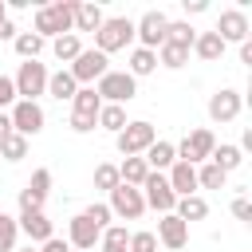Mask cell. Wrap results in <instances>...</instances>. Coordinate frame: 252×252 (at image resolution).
<instances>
[{"label":"cell","mask_w":252,"mask_h":252,"mask_svg":"<svg viewBox=\"0 0 252 252\" xmlns=\"http://www.w3.org/2000/svg\"><path fill=\"white\" fill-rule=\"evenodd\" d=\"M71 32H75V0H55V4L35 8V35L43 43L59 39V35H71Z\"/></svg>","instance_id":"obj_1"},{"label":"cell","mask_w":252,"mask_h":252,"mask_svg":"<svg viewBox=\"0 0 252 252\" xmlns=\"http://www.w3.org/2000/svg\"><path fill=\"white\" fill-rule=\"evenodd\" d=\"M130 39H134V20H130V16H110V20H102V28L94 32V51H102V55L110 59V55L122 51Z\"/></svg>","instance_id":"obj_2"},{"label":"cell","mask_w":252,"mask_h":252,"mask_svg":"<svg viewBox=\"0 0 252 252\" xmlns=\"http://www.w3.org/2000/svg\"><path fill=\"white\" fill-rule=\"evenodd\" d=\"M94 94H98L102 102H110V106H122V102H130V98L138 94V79H134L130 71H106V75L94 83Z\"/></svg>","instance_id":"obj_3"},{"label":"cell","mask_w":252,"mask_h":252,"mask_svg":"<svg viewBox=\"0 0 252 252\" xmlns=\"http://www.w3.org/2000/svg\"><path fill=\"white\" fill-rule=\"evenodd\" d=\"M154 142H158V130H154L146 118L126 122V130H122V134H114V146H118V154H122V158H142Z\"/></svg>","instance_id":"obj_4"},{"label":"cell","mask_w":252,"mask_h":252,"mask_svg":"<svg viewBox=\"0 0 252 252\" xmlns=\"http://www.w3.org/2000/svg\"><path fill=\"white\" fill-rule=\"evenodd\" d=\"M177 161H189V165H205L209 158H213V150H217V138H213V130H205V126H197V130H189L177 146Z\"/></svg>","instance_id":"obj_5"},{"label":"cell","mask_w":252,"mask_h":252,"mask_svg":"<svg viewBox=\"0 0 252 252\" xmlns=\"http://www.w3.org/2000/svg\"><path fill=\"white\" fill-rule=\"evenodd\" d=\"M67 71H71V79H75L79 87H94V83H98V79L110 71V59H106L102 51H94V47H83Z\"/></svg>","instance_id":"obj_6"},{"label":"cell","mask_w":252,"mask_h":252,"mask_svg":"<svg viewBox=\"0 0 252 252\" xmlns=\"http://www.w3.org/2000/svg\"><path fill=\"white\" fill-rule=\"evenodd\" d=\"M47 67L39 63V59H28V63H20V71H16V98H28V102H35L39 94H47Z\"/></svg>","instance_id":"obj_7"},{"label":"cell","mask_w":252,"mask_h":252,"mask_svg":"<svg viewBox=\"0 0 252 252\" xmlns=\"http://www.w3.org/2000/svg\"><path fill=\"white\" fill-rule=\"evenodd\" d=\"M165 28H169V16L158 12V8H150L142 20H134V39H138V47L158 51V47L165 43Z\"/></svg>","instance_id":"obj_8"},{"label":"cell","mask_w":252,"mask_h":252,"mask_svg":"<svg viewBox=\"0 0 252 252\" xmlns=\"http://www.w3.org/2000/svg\"><path fill=\"white\" fill-rule=\"evenodd\" d=\"M106 197H110L106 209H110V217H118V220H138V217L146 213L142 189H134V185H114Z\"/></svg>","instance_id":"obj_9"},{"label":"cell","mask_w":252,"mask_h":252,"mask_svg":"<svg viewBox=\"0 0 252 252\" xmlns=\"http://www.w3.org/2000/svg\"><path fill=\"white\" fill-rule=\"evenodd\" d=\"M8 118H12V130L24 134V138H35V134L43 130V122H47L43 106H39V102H28V98H16L12 110H8Z\"/></svg>","instance_id":"obj_10"},{"label":"cell","mask_w":252,"mask_h":252,"mask_svg":"<svg viewBox=\"0 0 252 252\" xmlns=\"http://www.w3.org/2000/svg\"><path fill=\"white\" fill-rule=\"evenodd\" d=\"M142 201H146V209H158L161 217H165V213H173L177 197H173V189H169L165 173H150V177L142 181Z\"/></svg>","instance_id":"obj_11"},{"label":"cell","mask_w":252,"mask_h":252,"mask_svg":"<svg viewBox=\"0 0 252 252\" xmlns=\"http://www.w3.org/2000/svg\"><path fill=\"white\" fill-rule=\"evenodd\" d=\"M213 32H217V35L224 39V47H228V43H244V39H248V32H252V24H248L244 8H224Z\"/></svg>","instance_id":"obj_12"},{"label":"cell","mask_w":252,"mask_h":252,"mask_svg":"<svg viewBox=\"0 0 252 252\" xmlns=\"http://www.w3.org/2000/svg\"><path fill=\"white\" fill-rule=\"evenodd\" d=\"M240 106H244V94L232 87H220L217 94H209V118L213 122H232L240 114Z\"/></svg>","instance_id":"obj_13"},{"label":"cell","mask_w":252,"mask_h":252,"mask_svg":"<svg viewBox=\"0 0 252 252\" xmlns=\"http://www.w3.org/2000/svg\"><path fill=\"white\" fill-rule=\"evenodd\" d=\"M154 236H158V244H165L169 252H181V248L189 244V224H185L177 213H165V217L158 220V232H154Z\"/></svg>","instance_id":"obj_14"},{"label":"cell","mask_w":252,"mask_h":252,"mask_svg":"<svg viewBox=\"0 0 252 252\" xmlns=\"http://www.w3.org/2000/svg\"><path fill=\"white\" fill-rule=\"evenodd\" d=\"M165 181H169L173 197H193V193H197V165H189V161H173V165L165 169Z\"/></svg>","instance_id":"obj_15"},{"label":"cell","mask_w":252,"mask_h":252,"mask_svg":"<svg viewBox=\"0 0 252 252\" xmlns=\"http://www.w3.org/2000/svg\"><path fill=\"white\" fill-rule=\"evenodd\" d=\"M16 224H20V232H24L32 244H43V240H51V236H55V228H51V220H47V213H43V209H35V213H20V217H16Z\"/></svg>","instance_id":"obj_16"},{"label":"cell","mask_w":252,"mask_h":252,"mask_svg":"<svg viewBox=\"0 0 252 252\" xmlns=\"http://www.w3.org/2000/svg\"><path fill=\"white\" fill-rule=\"evenodd\" d=\"M98 236H102V228H94L83 213H79V217H71V224H67V244H71V248L91 252V248L98 244Z\"/></svg>","instance_id":"obj_17"},{"label":"cell","mask_w":252,"mask_h":252,"mask_svg":"<svg viewBox=\"0 0 252 252\" xmlns=\"http://www.w3.org/2000/svg\"><path fill=\"white\" fill-rule=\"evenodd\" d=\"M142 161L150 165V173H165L173 161H177V150H173V142H165V138H158L146 154H142Z\"/></svg>","instance_id":"obj_18"},{"label":"cell","mask_w":252,"mask_h":252,"mask_svg":"<svg viewBox=\"0 0 252 252\" xmlns=\"http://www.w3.org/2000/svg\"><path fill=\"white\" fill-rule=\"evenodd\" d=\"M102 8L94 4V0H75V35L79 32H98L102 28Z\"/></svg>","instance_id":"obj_19"},{"label":"cell","mask_w":252,"mask_h":252,"mask_svg":"<svg viewBox=\"0 0 252 252\" xmlns=\"http://www.w3.org/2000/svg\"><path fill=\"white\" fill-rule=\"evenodd\" d=\"M98 110H102V98L94 94V87H79L75 98H71V114H75V118H94V122H98Z\"/></svg>","instance_id":"obj_20"},{"label":"cell","mask_w":252,"mask_h":252,"mask_svg":"<svg viewBox=\"0 0 252 252\" xmlns=\"http://www.w3.org/2000/svg\"><path fill=\"white\" fill-rule=\"evenodd\" d=\"M193 55L205 59V63H213V59L224 55V39H220L217 32H197V39H193Z\"/></svg>","instance_id":"obj_21"},{"label":"cell","mask_w":252,"mask_h":252,"mask_svg":"<svg viewBox=\"0 0 252 252\" xmlns=\"http://www.w3.org/2000/svg\"><path fill=\"white\" fill-rule=\"evenodd\" d=\"M173 213H177L185 224H193V220H205V217H209V201H205L201 193H193V197H177Z\"/></svg>","instance_id":"obj_22"},{"label":"cell","mask_w":252,"mask_h":252,"mask_svg":"<svg viewBox=\"0 0 252 252\" xmlns=\"http://www.w3.org/2000/svg\"><path fill=\"white\" fill-rule=\"evenodd\" d=\"M75 91H79V83L71 79V71H67V67H63V71H55V75H47V94H51V98L71 102V98H75Z\"/></svg>","instance_id":"obj_23"},{"label":"cell","mask_w":252,"mask_h":252,"mask_svg":"<svg viewBox=\"0 0 252 252\" xmlns=\"http://www.w3.org/2000/svg\"><path fill=\"white\" fill-rule=\"evenodd\" d=\"M217 169H224V173H232V169H240L244 165V154L232 146V142H217V150H213V158H209Z\"/></svg>","instance_id":"obj_24"},{"label":"cell","mask_w":252,"mask_h":252,"mask_svg":"<svg viewBox=\"0 0 252 252\" xmlns=\"http://www.w3.org/2000/svg\"><path fill=\"white\" fill-rule=\"evenodd\" d=\"M150 177V165L142 161V158H126L122 165H118V181L122 185H134V189H142V181Z\"/></svg>","instance_id":"obj_25"},{"label":"cell","mask_w":252,"mask_h":252,"mask_svg":"<svg viewBox=\"0 0 252 252\" xmlns=\"http://www.w3.org/2000/svg\"><path fill=\"white\" fill-rule=\"evenodd\" d=\"M189 55H193L189 47H181V43H169V39L158 47V63H161V67H169V71L185 67V63H189Z\"/></svg>","instance_id":"obj_26"},{"label":"cell","mask_w":252,"mask_h":252,"mask_svg":"<svg viewBox=\"0 0 252 252\" xmlns=\"http://www.w3.org/2000/svg\"><path fill=\"white\" fill-rule=\"evenodd\" d=\"M134 79H142V75H154L158 71V51H146V47H134L130 51V67H126Z\"/></svg>","instance_id":"obj_27"},{"label":"cell","mask_w":252,"mask_h":252,"mask_svg":"<svg viewBox=\"0 0 252 252\" xmlns=\"http://www.w3.org/2000/svg\"><path fill=\"white\" fill-rule=\"evenodd\" d=\"M0 158H4V161H20V158H28V138L16 134V130H8V134L0 138Z\"/></svg>","instance_id":"obj_28"},{"label":"cell","mask_w":252,"mask_h":252,"mask_svg":"<svg viewBox=\"0 0 252 252\" xmlns=\"http://www.w3.org/2000/svg\"><path fill=\"white\" fill-rule=\"evenodd\" d=\"M12 47H16V55L28 63V59H39V51H43V39H39L35 32H20V35L12 39Z\"/></svg>","instance_id":"obj_29"},{"label":"cell","mask_w":252,"mask_h":252,"mask_svg":"<svg viewBox=\"0 0 252 252\" xmlns=\"http://www.w3.org/2000/svg\"><path fill=\"white\" fill-rule=\"evenodd\" d=\"M51 51H55V59L59 63H75V55L83 51V39L71 32V35H59V39H51Z\"/></svg>","instance_id":"obj_30"},{"label":"cell","mask_w":252,"mask_h":252,"mask_svg":"<svg viewBox=\"0 0 252 252\" xmlns=\"http://www.w3.org/2000/svg\"><path fill=\"white\" fill-rule=\"evenodd\" d=\"M165 39H169V43H181V47H189V51H193V39H197V32H193V24H189V20H169V28H165Z\"/></svg>","instance_id":"obj_31"},{"label":"cell","mask_w":252,"mask_h":252,"mask_svg":"<svg viewBox=\"0 0 252 252\" xmlns=\"http://www.w3.org/2000/svg\"><path fill=\"white\" fill-rule=\"evenodd\" d=\"M98 126H102V130H110V134H122V130H126V110H122V106L102 102V110H98Z\"/></svg>","instance_id":"obj_32"},{"label":"cell","mask_w":252,"mask_h":252,"mask_svg":"<svg viewBox=\"0 0 252 252\" xmlns=\"http://www.w3.org/2000/svg\"><path fill=\"white\" fill-rule=\"evenodd\" d=\"M224 181H228V173L217 169L213 161H205V165L197 169V189H224Z\"/></svg>","instance_id":"obj_33"},{"label":"cell","mask_w":252,"mask_h":252,"mask_svg":"<svg viewBox=\"0 0 252 252\" xmlns=\"http://www.w3.org/2000/svg\"><path fill=\"white\" fill-rule=\"evenodd\" d=\"M114 185H122V181H118V165H110V161H102V165H94V189H102V193H110Z\"/></svg>","instance_id":"obj_34"},{"label":"cell","mask_w":252,"mask_h":252,"mask_svg":"<svg viewBox=\"0 0 252 252\" xmlns=\"http://www.w3.org/2000/svg\"><path fill=\"white\" fill-rule=\"evenodd\" d=\"M24 189H28L35 201H47V193H51V169H35V173H32V181H28Z\"/></svg>","instance_id":"obj_35"},{"label":"cell","mask_w":252,"mask_h":252,"mask_svg":"<svg viewBox=\"0 0 252 252\" xmlns=\"http://www.w3.org/2000/svg\"><path fill=\"white\" fill-rule=\"evenodd\" d=\"M16 240H20V224H16V217H0V252H12L16 248Z\"/></svg>","instance_id":"obj_36"},{"label":"cell","mask_w":252,"mask_h":252,"mask_svg":"<svg viewBox=\"0 0 252 252\" xmlns=\"http://www.w3.org/2000/svg\"><path fill=\"white\" fill-rule=\"evenodd\" d=\"M98 244H106V248H126V244H130L126 224H106V228H102V236H98Z\"/></svg>","instance_id":"obj_37"},{"label":"cell","mask_w":252,"mask_h":252,"mask_svg":"<svg viewBox=\"0 0 252 252\" xmlns=\"http://www.w3.org/2000/svg\"><path fill=\"white\" fill-rule=\"evenodd\" d=\"M126 252H158V236L154 232H130Z\"/></svg>","instance_id":"obj_38"},{"label":"cell","mask_w":252,"mask_h":252,"mask_svg":"<svg viewBox=\"0 0 252 252\" xmlns=\"http://www.w3.org/2000/svg\"><path fill=\"white\" fill-rule=\"evenodd\" d=\"M83 217H87V220H91L94 228H106V224H110V209H106L102 201H94V205H87V209H83Z\"/></svg>","instance_id":"obj_39"},{"label":"cell","mask_w":252,"mask_h":252,"mask_svg":"<svg viewBox=\"0 0 252 252\" xmlns=\"http://www.w3.org/2000/svg\"><path fill=\"white\" fill-rule=\"evenodd\" d=\"M12 102H16V83L8 75H0V110H8Z\"/></svg>","instance_id":"obj_40"},{"label":"cell","mask_w":252,"mask_h":252,"mask_svg":"<svg viewBox=\"0 0 252 252\" xmlns=\"http://www.w3.org/2000/svg\"><path fill=\"white\" fill-rule=\"evenodd\" d=\"M232 217H236V220H252V205H248V197H236V201H232Z\"/></svg>","instance_id":"obj_41"},{"label":"cell","mask_w":252,"mask_h":252,"mask_svg":"<svg viewBox=\"0 0 252 252\" xmlns=\"http://www.w3.org/2000/svg\"><path fill=\"white\" fill-rule=\"evenodd\" d=\"M39 252H71V244H67L63 236H51V240H43V244H39Z\"/></svg>","instance_id":"obj_42"},{"label":"cell","mask_w":252,"mask_h":252,"mask_svg":"<svg viewBox=\"0 0 252 252\" xmlns=\"http://www.w3.org/2000/svg\"><path fill=\"white\" fill-rule=\"evenodd\" d=\"M181 8H185V16H197V12H205L209 4H205V0H181Z\"/></svg>","instance_id":"obj_43"},{"label":"cell","mask_w":252,"mask_h":252,"mask_svg":"<svg viewBox=\"0 0 252 252\" xmlns=\"http://www.w3.org/2000/svg\"><path fill=\"white\" fill-rule=\"evenodd\" d=\"M16 35H20V28H16L12 20H4V24H0V39H16Z\"/></svg>","instance_id":"obj_44"},{"label":"cell","mask_w":252,"mask_h":252,"mask_svg":"<svg viewBox=\"0 0 252 252\" xmlns=\"http://www.w3.org/2000/svg\"><path fill=\"white\" fill-rule=\"evenodd\" d=\"M240 63H252V39L240 43Z\"/></svg>","instance_id":"obj_45"},{"label":"cell","mask_w":252,"mask_h":252,"mask_svg":"<svg viewBox=\"0 0 252 252\" xmlns=\"http://www.w3.org/2000/svg\"><path fill=\"white\" fill-rule=\"evenodd\" d=\"M12 130V118H8V110H0V138Z\"/></svg>","instance_id":"obj_46"},{"label":"cell","mask_w":252,"mask_h":252,"mask_svg":"<svg viewBox=\"0 0 252 252\" xmlns=\"http://www.w3.org/2000/svg\"><path fill=\"white\" fill-rule=\"evenodd\" d=\"M8 20V0H0V24Z\"/></svg>","instance_id":"obj_47"},{"label":"cell","mask_w":252,"mask_h":252,"mask_svg":"<svg viewBox=\"0 0 252 252\" xmlns=\"http://www.w3.org/2000/svg\"><path fill=\"white\" fill-rule=\"evenodd\" d=\"M98 252H126V248H106V244H98Z\"/></svg>","instance_id":"obj_48"},{"label":"cell","mask_w":252,"mask_h":252,"mask_svg":"<svg viewBox=\"0 0 252 252\" xmlns=\"http://www.w3.org/2000/svg\"><path fill=\"white\" fill-rule=\"evenodd\" d=\"M24 252H39V248H32V244H28V248H24Z\"/></svg>","instance_id":"obj_49"},{"label":"cell","mask_w":252,"mask_h":252,"mask_svg":"<svg viewBox=\"0 0 252 252\" xmlns=\"http://www.w3.org/2000/svg\"><path fill=\"white\" fill-rule=\"evenodd\" d=\"M0 217H4V209H0Z\"/></svg>","instance_id":"obj_50"}]
</instances>
